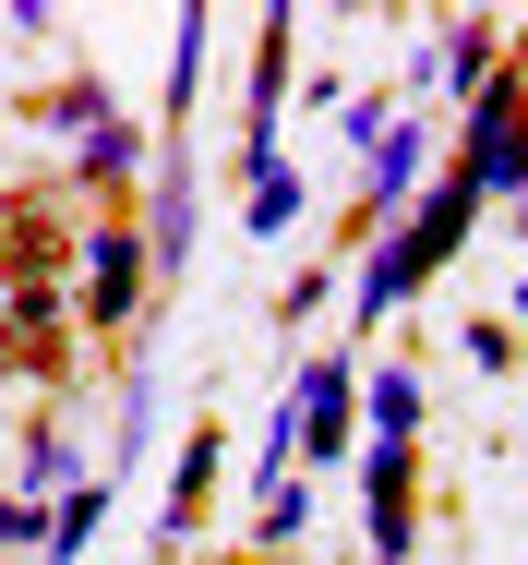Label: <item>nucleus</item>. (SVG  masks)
<instances>
[{"instance_id":"f257e3e1","label":"nucleus","mask_w":528,"mask_h":565,"mask_svg":"<svg viewBox=\"0 0 528 565\" xmlns=\"http://www.w3.org/2000/svg\"><path fill=\"white\" fill-rule=\"evenodd\" d=\"M468 228H481V193H468L456 169H444V181H432V193H421L397 228H373V253H360V277H348V349L373 338L385 313H409L432 277L468 253Z\"/></svg>"},{"instance_id":"f03ea898","label":"nucleus","mask_w":528,"mask_h":565,"mask_svg":"<svg viewBox=\"0 0 528 565\" xmlns=\"http://www.w3.org/2000/svg\"><path fill=\"white\" fill-rule=\"evenodd\" d=\"M456 181L481 205H528V85L493 73L468 109H456Z\"/></svg>"},{"instance_id":"7ed1b4c3","label":"nucleus","mask_w":528,"mask_h":565,"mask_svg":"<svg viewBox=\"0 0 528 565\" xmlns=\"http://www.w3.org/2000/svg\"><path fill=\"white\" fill-rule=\"evenodd\" d=\"M144 241H132V217H85V241H73V338H120L132 313H144Z\"/></svg>"},{"instance_id":"20e7f679","label":"nucleus","mask_w":528,"mask_h":565,"mask_svg":"<svg viewBox=\"0 0 528 565\" xmlns=\"http://www.w3.org/2000/svg\"><path fill=\"white\" fill-rule=\"evenodd\" d=\"M432 181H444V120H432V109H397V132L360 157V205H348V228H397Z\"/></svg>"},{"instance_id":"39448f33","label":"nucleus","mask_w":528,"mask_h":565,"mask_svg":"<svg viewBox=\"0 0 528 565\" xmlns=\"http://www.w3.org/2000/svg\"><path fill=\"white\" fill-rule=\"evenodd\" d=\"M132 241H144V277H169L181 289V265H193V241H205V157L169 132V157L144 169V217H132Z\"/></svg>"},{"instance_id":"423d86ee","label":"nucleus","mask_w":528,"mask_h":565,"mask_svg":"<svg viewBox=\"0 0 528 565\" xmlns=\"http://www.w3.org/2000/svg\"><path fill=\"white\" fill-rule=\"evenodd\" d=\"M289 422H301V469H348V457H360V361H348V349H313V361H301Z\"/></svg>"},{"instance_id":"0eeeda50","label":"nucleus","mask_w":528,"mask_h":565,"mask_svg":"<svg viewBox=\"0 0 528 565\" xmlns=\"http://www.w3.org/2000/svg\"><path fill=\"white\" fill-rule=\"evenodd\" d=\"M73 241H85V217H73V193H61V181L12 193V205H0V289H24V277L73 289Z\"/></svg>"},{"instance_id":"6e6552de","label":"nucleus","mask_w":528,"mask_h":565,"mask_svg":"<svg viewBox=\"0 0 528 565\" xmlns=\"http://www.w3.org/2000/svg\"><path fill=\"white\" fill-rule=\"evenodd\" d=\"M360 518H373V565L421 554V446H360Z\"/></svg>"},{"instance_id":"1a4fd4ad","label":"nucleus","mask_w":528,"mask_h":565,"mask_svg":"<svg viewBox=\"0 0 528 565\" xmlns=\"http://www.w3.org/2000/svg\"><path fill=\"white\" fill-rule=\"evenodd\" d=\"M493 73H505V24H493V12H456L421 61H409V85H421V97H456V109H468Z\"/></svg>"},{"instance_id":"9d476101","label":"nucleus","mask_w":528,"mask_h":565,"mask_svg":"<svg viewBox=\"0 0 528 565\" xmlns=\"http://www.w3.org/2000/svg\"><path fill=\"white\" fill-rule=\"evenodd\" d=\"M144 169H157L144 120H108V132H85V145L61 157V193H85V205H120V193H144Z\"/></svg>"},{"instance_id":"9b49d317","label":"nucleus","mask_w":528,"mask_h":565,"mask_svg":"<svg viewBox=\"0 0 528 565\" xmlns=\"http://www.w3.org/2000/svg\"><path fill=\"white\" fill-rule=\"evenodd\" d=\"M61 338H73V289H49V277L0 289V361H12V373H49Z\"/></svg>"},{"instance_id":"f8f14e48","label":"nucleus","mask_w":528,"mask_h":565,"mask_svg":"<svg viewBox=\"0 0 528 565\" xmlns=\"http://www.w3.org/2000/svg\"><path fill=\"white\" fill-rule=\"evenodd\" d=\"M289 49H301V12H265V36H252V132H240V169L277 157V120H289Z\"/></svg>"},{"instance_id":"ddd939ff","label":"nucleus","mask_w":528,"mask_h":565,"mask_svg":"<svg viewBox=\"0 0 528 565\" xmlns=\"http://www.w3.org/2000/svg\"><path fill=\"white\" fill-rule=\"evenodd\" d=\"M360 422H373V446H421L432 373H421V361H373V373H360Z\"/></svg>"},{"instance_id":"4468645a","label":"nucleus","mask_w":528,"mask_h":565,"mask_svg":"<svg viewBox=\"0 0 528 565\" xmlns=\"http://www.w3.org/2000/svg\"><path fill=\"white\" fill-rule=\"evenodd\" d=\"M216 469H228V434H216V422H193V446H181V481H169V518H157V542H169V554H181V542L205 530Z\"/></svg>"},{"instance_id":"2eb2a0df","label":"nucleus","mask_w":528,"mask_h":565,"mask_svg":"<svg viewBox=\"0 0 528 565\" xmlns=\"http://www.w3.org/2000/svg\"><path fill=\"white\" fill-rule=\"evenodd\" d=\"M301 205H313V193H301V169H289V157L240 169V217H252V241H289V228H301Z\"/></svg>"},{"instance_id":"dca6fc26","label":"nucleus","mask_w":528,"mask_h":565,"mask_svg":"<svg viewBox=\"0 0 528 565\" xmlns=\"http://www.w3.org/2000/svg\"><path fill=\"white\" fill-rule=\"evenodd\" d=\"M108 493H120V469H85V481L49 505V565H73V554H85V542L108 530Z\"/></svg>"},{"instance_id":"f3484780","label":"nucleus","mask_w":528,"mask_h":565,"mask_svg":"<svg viewBox=\"0 0 528 565\" xmlns=\"http://www.w3.org/2000/svg\"><path fill=\"white\" fill-rule=\"evenodd\" d=\"M12 493H24V505H61V493H73V434H61V422H36V434H24Z\"/></svg>"},{"instance_id":"a211bd4d","label":"nucleus","mask_w":528,"mask_h":565,"mask_svg":"<svg viewBox=\"0 0 528 565\" xmlns=\"http://www.w3.org/2000/svg\"><path fill=\"white\" fill-rule=\"evenodd\" d=\"M108 120L120 109H108L97 73H61V85H49V132H61V145H85V132H108Z\"/></svg>"},{"instance_id":"6ab92c4d","label":"nucleus","mask_w":528,"mask_h":565,"mask_svg":"<svg viewBox=\"0 0 528 565\" xmlns=\"http://www.w3.org/2000/svg\"><path fill=\"white\" fill-rule=\"evenodd\" d=\"M385 132H397V85H348V97H336V145H348V157H373Z\"/></svg>"},{"instance_id":"aec40b11","label":"nucleus","mask_w":528,"mask_h":565,"mask_svg":"<svg viewBox=\"0 0 528 565\" xmlns=\"http://www.w3.org/2000/svg\"><path fill=\"white\" fill-rule=\"evenodd\" d=\"M301 530H313V481H277V493H252V542H265V554H289Z\"/></svg>"},{"instance_id":"412c9836","label":"nucleus","mask_w":528,"mask_h":565,"mask_svg":"<svg viewBox=\"0 0 528 565\" xmlns=\"http://www.w3.org/2000/svg\"><path fill=\"white\" fill-rule=\"evenodd\" d=\"M456 349H468V373H517V361H528L505 313H468V326H456Z\"/></svg>"},{"instance_id":"4be33fe9","label":"nucleus","mask_w":528,"mask_h":565,"mask_svg":"<svg viewBox=\"0 0 528 565\" xmlns=\"http://www.w3.org/2000/svg\"><path fill=\"white\" fill-rule=\"evenodd\" d=\"M324 301H336V265H301V277L277 289V326H313Z\"/></svg>"},{"instance_id":"5701e85b","label":"nucleus","mask_w":528,"mask_h":565,"mask_svg":"<svg viewBox=\"0 0 528 565\" xmlns=\"http://www.w3.org/2000/svg\"><path fill=\"white\" fill-rule=\"evenodd\" d=\"M0 554H49V505H24V493H0Z\"/></svg>"},{"instance_id":"b1692460","label":"nucleus","mask_w":528,"mask_h":565,"mask_svg":"<svg viewBox=\"0 0 528 565\" xmlns=\"http://www.w3.org/2000/svg\"><path fill=\"white\" fill-rule=\"evenodd\" d=\"M505 326H528V265H517V289H505Z\"/></svg>"},{"instance_id":"393cba45","label":"nucleus","mask_w":528,"mask_h":565,"mask_svg":"<svg viewBox=\"0 0 528 565\" xmlns=\"http://www.w3.org/2000/svg\"><path fill=\"white\" fill-rule=\"evenodd\" d=\"M505 73H517V85H528V24H517V61H505Z\"/></svg>"},{"instance_id":"a878e982","label":"nucleus","mask_w":528,"mask_h":565,"mask_svg":"<svg viewBox=\"0 0 528 565\" xmlns=\"http://www.w3.org/2000/svg\"><path fill=\"white\" fill-rule=\"evenodd\" d=\"M0 385H12V361H0Z\"/></svg>"}]
</instances>
